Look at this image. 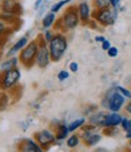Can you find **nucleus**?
<instances>
[{
  "mask_svg": "<svg viewBox=\"0 0 131 152\" xmlns=\"http://www.w3.org/2000/svg\"><path fill=\"white\" fill-rule=\"evenodd\" d=\"M94 40H95V42H96V43H100V45H101V43L106 40V37H105V36H102V35H96Z\"/></svg>",
  "mask_w": 131,
  "mask_h": 152,
  "instance_id": "obj_34",
  "label": "nucleus"
},
{
  "mask_svg": "<svg viewBox=\"0 0 131 152\" xmlns=\"http://www.w3.org/2000/svg\"><path fill=\"white\" fill-rule=\"evenodd\" d=\"M38 41V52L36 55V66L38 68H47L50 66V64L52 62V58H51V53H50V48H48V43L45 41L42 35H38L37 37Z\"/></svg>",
  "mask_w": 131,
  "mask_h": 152,
  "instance_id": "obj_8",
  "label": "nucleus"
},
{
  "mask_svg": "<svg viewBox=\"0 0 131 152\" xmlns=\"http://www.w3.org/2000/svg\"><path fill=\"white\" fill-rule=\"evenodd\" d=\"M10 31H12V26L10 28L9 24H6L4 20L0 19V37L7 36L10 34Z\"/></svg>",
  "mask_w": 131,
  "mask_h": 152,
  "instance_id": "obj_25",
  "label": "nucleus"
},
{
  "mask_svg": "<svg viewBox=\"0 0 131 152\" xmlns=\"http://www.w3.org/2000/svg\"><path fill=\"white\" fill-rule=\"evenodd\" d=\"M121 129L126 133V132H131V119L129 118H123V121L120 124Z\"/></svg>",
  "mask_w": 131,
  "mask_h": 152,
  "instance_id": "obj_27",
  "label": "nucleus"
},
{
  "mask_svg": "<svg viewBox=\"0 0 131 152\" xmlns=\"http://www.w3.org/2000/svg\"><path fill=\"white\" fill-rule=\"evenodd\" d=\"M114 88H115V90H117L118 92H120L125 98L131 99V91H130L129 89H126V88H124V86H121V85H117V86H114Z\"/></svg>",
  "mask_w": 131,
  "mask_h": 152,
  "instance_id": "obj_26",
  "label": "nucleus"
},
{
  "mask_svg": "<svg viewBox=\"0 0 131 152\" xmlns=\"http://www.w3.org/2000/svg\"><path fill=\"white\" fill-rule=\"evenodd\" d=\"M18 150L23 151V152H42V151H45L35 139H23L18 145Z\"/></svg>",
  "mask_w": 131,
  "mask_h": 152,
  "instance_id": "obj_12",
  "label": "nucleus"
},
{
  "mask_svg": "<svg viewBox=\"0 0 131 152\" xmlns=\"http://www.w3.org/2000/svg\"><path fill=\"white\" fill-rule=\"evenodd\" d=\"M0 19L4 20L6 24L9 25H13L15 23L19 22V16L17 15H11V13H4V12H0Z\"/></svg>",
  "mask_w": 131,
  "mask_h": 152,
  "instance_id": "obj_19",
  "label": "nucleus"
},
{
  "mask_svg": "<svg viewBox=\"0 0 131 152\" xmlns=\"http://www.w3.org/2000/svg\"><path fill=\"white\" fill-rule=\"evenodd\" d=\"M34 139L41 145L43 150H48L57 141L56 132L52 129H41L34 133Z\"/></svg>",
  "mask_w": 131,
  "mask_h": 152,
  "instance_id": "obj_9",
  "label": "nucleus"
},
{
  "mask_svg": "<svg viewBox=\"0 0 131 152\" xmlns=\"http://www.w3.org/2000/svg\"><path fill=\"white\" fill-rule=\"evenodd\" d=\"M67 46L69 43H67V37L65 32H61V31L56 32L52 41L48 43V48H50V53L53 62H59L63 59V56L67 50Z\"/></svg>",
  "mask_w": 131,
  "mask_h": 152,
  "instance_id": "obj_2",
  "label": "nucleus"
},
{
  "mask_svg": "<svg viewBox=\"0 0 131 152\" xmlns=\"http://www.w3.org/2000/svg\"><path fill=\"white\" fill-rule=\"evenodd\" d=\"M42 4H43V0H36L35 4H34V9H35V10H38Z\"/></svg>",
  "mask_w": 131,
  "mask_h": 152,
  "instance_id": "obj_35",
  "label": "nucleus"
},
{
  "mask_svg": "<svg viewBox=\"0 0 131 152\" xmlns=\"http://www.w3.org/2000/svg\"><path fill=\"white\" fill-rule=\"evenodd\" d=\"M19 64V58L17 56H10L7 58L6 60H4L1 64H0V71L1 72H5V71H9V69H12L15 67H17Z\"/></svg>",
  "mask_w": 131,
  "mask_h": 152,
  "instance_id": "obj_17",
  "label": "nucleus"
},
{
  "mask_svg": "<svg viewBox=\"0 0 131 152\" xmlns=\"http://www.w3.org/2000/svg\"><path fill=\"white\" fill-rule=\"evenodd\" d=\"M129 148H130V150H131V139H130V140H129Z\"/></svg>",
  "mask_w": 131,
  "mask_h": 152,
  "instance_id": "obj_39",
  "label": "nucleus"
},
{
  "mask_svg": "<svg viewBox=\"0 0 131 152\" xmlns=\"http://www.w3.org/2000/svg\"><path fill=\"white\" fill-rule=\"evenodd\" d=\"M29 43V40H28V37L27 36H22L21 39H18L17 41H16V43L11 47V49L6 53V56L7 58H10V56H13V55H16L17 53H19Z\"/></svg>",
  "mask_w": 131,
  "mask_h": 152,
  "instance_id": "obj_14",
  "label": "nucleus"
},
{
  "mask_svg": "<svg viewBox=\"0 0 131 152\" xmlns=\"http://www.w3.org/2000/svg\"><path fill=\"white\" fill-rule=\"evenodd\" d=\"M92 18L102 26H112L118 18V9L106 7V9H93Z\"/></svg>",
  "mask_w": 131,
  "mask_h": 152,
  "instance_id": "obj_4",
  "label": "nucleus"
},
{
  "mask_svg": "<svg viewBox=\"0 0 131 152\" xmlns=\"http://www.w3.org/2000/svg\"><path fill=\"white\" fill-rule=\"evenodd\" d=\"M81 141H82V140H81L79 134L73 133V134H71V135L67 137V139H66V146H67L69 148H76V147L79 145Z\"/></svg>",
  "mask_w": 131,
  "mask_h": 152,
  "instance_id": "obj_21",
  "label": "nucleus"
},
{
  "mask_svg": "<svg viewBox=\"0 0 131 152\" xmlns=\"http://www.w3.org/2000/svg\"><path fill=\"white\" fill-rule=\"evenodd\" d=\"M70 1H72V0H60V1H57V3H54V4L52 5L51 11L54 12V13H58V12H59L66 4H69Z\"/></svg>",
  "mask_w": 131,
  "mask_h": 152,
  "instance_id": "obj_23",
  "label": "nucleus"
},
{
  "mask_svg": "<svg viewBox=\"0 0 131 152\" xmlns=\"http://www.w3.org/2000/svg\"><path fill=\"white\" fill-rule=\"evenodd\" d=\"M125 138L130 140V139H131V132H126V135H125Z\"/></svg>",
  "mask_w": 131,
  "mask_h": 152,
  "instance_id": "obj_37",
  "label": "nucleus"
},
{
  "mask_svg": "<svg viewBox=\"0 0 131 152\" xmlns=\"http://www.w3.org/2000/svg\"><path fill=\"white\" fill-rule=\"evenodd\" d=\"M56 22H57L56 13L52 12V11H50V12H47V13L45 15V17L42 18L41 24H42V28H43V29H51V28L54 26Z\"/></svg>",
  "mask_w": 131,
  "mask_h": 152,
  "instance_id": "obj_18",
  "label": "nucleus"
},
{
  "mask_svg": "<svg viewBox=\"0 0 131 152\" xmlns=\"http://www.w3.org/2000/svg\"><path fill=\"white\" fill-rule=\"evenodd\" d=\"M21 71L17 67L5 72L0 71V90L10 91L15 89L18 82L21 80Z\"/></svg>",
  "mask_w": 131,
  "mask_h": 152,
  "instance_id": "obj_6",
  "label": "nucleus"
},
{
  "mask_svg": "<svg viewBox=\"0 0 131 152\" xmlns=\"http://www.w3.org/2000/svg\"><path fill=\"white\" fill-rule=\"evenodd\" d=\"M110 1H111V7L119 9V6H120V1H121V0H110Z\"/></svg>",
  "mask_w": 131,
  "mask_h": 152,
  "instance_id": "obj_33",
  "label": "nucleus"
},
{
  "mask_svg": "<svg viewBox=\"0 0 131 152\" xmlns=\"http://www.w3.org/2000/svg\"><path fill=\"white\" fill-rule=\"evenodd\" d=\"M123 115H120L119 111H110L106 114V119H105V126L104 128H111V127H118L120 126L123 121Z\"/></svg>",
  "mask_w": 131,
  "mask_h": 152,
  "instance_id": "obj_13",
  "label": "nucleus"
},
{
  "mask_svg": "<svg viewBox=\"0 0 131 152\" xmlns=\"http://www.w3.org/2000/svg\"><path fill=\"white\" fill-rule=\"evenodd\" d=\"M79 24H81V19H79L77 5H72L64 11V13L59 18V20L56 22L53 28L59 29V31L61 32H67L75 30Z\"/></svg>",
  "mask_w": 131,
  "mask_h": 152,
  "instance_id": "obj_1",
  "label": "nucleus"
},
{
  "mask_svg": "<svg viewBox=\"0 0 131 152\" xmlns=\"http://www.w3.org/2000/svg\"><path fill=\"white\" fill-rule=\"evenodd\" d=\"M78 68H79L78 62H76V61H71V62L69 64V69H70V72L76 73V72H78Z\"/></svg>",
  "mask_w": 131,
  "mask_h": 152,
  "instance_id": "obj_31",
  "label": "nucleus"
},
{
  "mask_svg": "<svg viewBox=\"0 0 131 152\" xmlns=\"http://www.w3.org/2000/svg\"><path fill=\"white\" fill-rule=\"evenodd\" d=\"M57 78H58V80H59V82H65V80H67V79L70 78V73H69V71L61 69V71H59V72H58Z\"/></svg>",
  "mask_w": 131,
  "mask_h": 152,
  "instance_id": "obj_28",
  "label": "nucleus"
},
{
  "mask_svg": "<svg viewBox=\"0 0 131 152\" xmlns=\"http://www.w3.org/2000/svg\"><path fill=\"white\" fill-rule=\"evenodd\" d=\"M77 10H78L81 24L82 25H88L92 20V15H93V9H92L90 4L88 1H85V0L79 1L77 4Z\"/></svg>",
  "mask_w": 131,
  "mask_h": 152,
  "instance_id": "obj_10",
  "label": "nucleus"
},
{
  "mask_svg": "<svg viewBox=\"0 0 131 152\" xmlns=\"http://www.w3.org/2000/svg\"><path fill=\"white\" fill-rule=\"evenodd\" d=\"M22 10V5L18 0H1L0 1V12L21 16L23 12Z\"/></svg>",
  "mask_w": 131,
  "mask_h": 152,
  "instance_id": "obj_11",
  "label": "nucleus"
},
{
  "mask_svg": "<svg viewBox=\"0 0 131 152\" xmlns=\"http://www.w3.org/2000/svg\"><path fill=\"white\" fill-rule=\"evenodd\" d=\"M111 6L110 0H93V7L94 9H106Z\"/></svg>",
  "mask_w": 131,
  "mask_h": 152,
  "instance_id": "obj_24",
  "label": "nucleus"
},
{
  "mask_svg": "<svg viewBox=\"0 0 131 152\" xmlns=\"http://www.w3.org/2000/svg\"><path fill=\"white\" fill-rule=\"evenodd\" d=\"M10 103V96L7 94V91L1 90L0 91V111H4L7 109Z\"/></svg>",
  "mask_w": 131,
  "mask_h": 152,
  "instance_id": "obj_22",
  "label": "nucleus"
},
{
  "mask_svg": "<svg viewBox=\"0 0 131 152\" xmlns=\"http://www.w3.org/2000/svg\"><path fill=\"white\" fill-rule=\"evenodd\" d=\"M106 114L105 111H95L93 114H90L89 116V124L99 127V128H104L105 126V119H106Z\"/></svg>",
  "mask_w": 131,
  "mask_h": 152,
  "instance_id": "obj_15",
  "label": "nucleus"
},
{
  "mask_svg": "<svg viewBox=\"0 0 131 152\" xmlns=\"http://www.w3.org/2000/svg\"><path fill=\"white\" fill-rule=\"evenodd\" d=\"M111 47H112V45H111L110 40H107V39H106V40H105V41L101 43V49H102V50H105V52H107V50H108Z\"/></svg>",
  "mask_w": 131,
  "mask_h": 152,
  "instance_id": "obj_32",
  "label": "nucleus"
},
{
  "mask_svg": "<svg viewBox=\"0 0 131 152\" xmlns=\"http://www.w3.org/2000/svg\"><path fill=\"white\" fill-rule=\"evenodd\" d=\"M54 132H56V137H57V140L58 141H63V140H66L67 137H69V127L67 125L65 124H58L54 128Z\"/></svg>",
  "mask_w": 131,
  "mask_h": 152,
  "instance_id": "obj_16",
  "label": "nucleus"
},
{
  "mask_svg": "<svg viewBox=\"0 0 131 152\" xmlns=\"http://www.w3.org/2000/svg\"><path fill=\"white\" fill-rule=\"evenodd\" d=\"M54 32H53V30H51V29H46L45 30V32H43V39H45V41L47 42V43H50L51 41H52V39L54 37Z\"/></svg>",
  "mask_w": 131,
  "mask_h": 152,
  "instance_id": "obj_29",
  "label": "nucleus"
},
{
  "mask_svg": "<svg viewBox=\"0 0 131 152\" xmlns=\"http://www.w3.org/2000/svg\"><path fill=\"white\" fill-rule=\"evenodd\" d=\"M38 47H40V45L36 39V40L29 41V43L19 52V55H18L19 62L25 68H30L34 65H36V55L38 52Z\"/></svg>",
  "mask_w": 131,
  "mask_h": 152,
  "instance_id": "obj_5",
  "label": "nucleus"
},
{
  "mask_svg": "<svg viewBox=\"0 0 131 152\" xmlns=\"http://www.w3.org/2000/svg\"><path fill=\"white\" fill-rule=\"evenodd\" d=\"M98 128L96 126L89 124V125H84L81 129H82V133L79 134L81 137V140L82 142L87 146V147H93L95 145H98L101 139H102V134L98 132Z\"/></svg>",
  "mask_w": 131,
  "mask_h": 152,
  "instance_id": "obj_7",
  "label": "nucleus"
},
{
  "mask_svg": "<svg viewBox=\"0 0 131 152\" xmlns=\"http://www.w3.org/2000/svg\"><path fill=\"white\" fill-rule=\"evenodd\" d=\"M124 109H125V111L129 114V115H131V101L129 103H126V105L124 107Z\"/></svg>",
  "mask_w": 131,
  "mask_h": 152,
  "instance_id": "obj_36",
  "label": "nucleus"
},
{
  "mask_svg": "<svg viewBox=\"0 0 131 152\" xmlns=\"http://www.w3.org/2000/svg\"><path fill=\"white\" fill-rule=\"evenodd\" d=\"M84 125H85V119H84V118H78V119L71 121L70 124H67V127H69V131H70L71 133H73V132H76L77 129L82 128Z\"/></svg>",
  "mask_w": 131,
  "mask_h": 152,
  "instance_id": "obj_20",
  "label": "nucleus"
},
{
  "mask_svg": "<svg viewBox=\"0 0 131 152\" xmlns=\"http://www.w3.org/2000/svg\"><path fill=\"white\" fill-rule=\"evenodd\" d=\"M118 54H119V49H118L117 47H114V46H112V47L107 50V55H108L110 58H117Z\"/></svg>",
  "mask_w": 131,
  "mask_h": 152,
  "instance_id": "obj_30",
  "label": "nucleus"
},
{
  "mask_svg": "<svg viewBox=\"0 0 131 152\" xmlns=\"http://www.w3.org/2000/svg\"><path fill=\"white\" fill-rule=\"evenodd\" d=\"M3 37H4V36H3ZM3 37H0V40H1ZM1 48H3V43H1V41H0V55H1Z\"/></svg>",
  "mask_w": 131,
  "mask_h": 152,
  "instance_id": "obj_38",
  "label": "nucleus"
},
{
  "mask_svg": "<svg viewBox=\"0 0 131 152\" xmlns=\"http://www.w3.org/2000/svg\"><path fill=\"white\" fill-rule=\"evenodd\" d=\"M125 97L115 90V88H110L101 99V107L110 111H120L125 104Z\"/></svg>",
  "mask_w": 131,
  "mask_h": 152,
  "instance_id": "obj_3",
  "label": "nucleus"
}]
</instances>
